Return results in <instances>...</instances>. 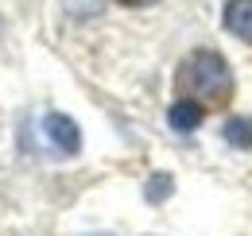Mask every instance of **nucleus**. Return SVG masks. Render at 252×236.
<instances>
[{"mask_svg":"<svg viewBox=\"0 0 252 236\" xmlns=\"http://www.w3.org/2000/svg\"><path fill=\"white\" fill-rule=\"evenodd\" d=\"M0 31H4V20H0Z\"/></svg>","mask_w":252,"mask_h":236,"instance_id":"obj_9","label":"nucleus"},{"mask_svg":"<svg viewBox=\"0 0 252 236\" xmlns=\"http://www.w3.org/2000/svg\"><path fill=\"white\" fill-rule=\"evenodd\" d=\"M63 8L74 16V20H94V16H101L105 0H63Z\"/></svg>","mask_w":252,"mask_h":236,"instance_id":"obj_6","label":"nucleus"},{"mask_svg":"<svg viewBox=\"0 0 252 236\" xmlns=\"http://www.w3.org/2000/svg\"><path fill=\"white\" fill-rule=\"evenodd\" d=\"M179 86L187 89L194 101H206V105H218L233 93V74L218 51H194L183 70H179Z\"/></svg>","mask_w":252,"mask_h":236,"instance_id":"obj_1","label":"nucleus"},{"mask_svg":"<svg viewBox=\"0 0 252 236\" xmlns=\"http://www.w3.org/2000/svg\"><path fill=\"white\" fill-rule=\"evenodd\" d=\"M167 120H171L175 132H194V128L202 124V105H198V101H175L171 113H167Z\"/></svg>","mask_w":252,"mask_h":236,"instance_id":"obj_4","label":"nucleus"},{"mask_svg":"<svg viewBox=\"0 0 252 236\" xmlns=\"http://www.w3.org/2000/svg\"><path fill=\"white\" fill-rule=\"evenodd\" d=\"M225 140L233 144V148H252V120L249 117H237L225 124Z\"/></svg>","mask_w":252,"mask_h":236,"instance_id":"obj_5","label":"nucleus"},{"mask_svg":"<svg viewBox=\"0 0 252 236\" xmlns=\"http://www.w3.org/2000/svg\"><path fill=\"white\" fill-rule=\"evenodd\" d=\"M117 4H128V8H144V4H156V0H117Z\"/></svg>","mask_w":252,"mask_h":236,"instance_id":"obj_8","label":"nucleus"},{"mask_svg":"<svg viewBox=\"0 0 252 236\" xmlns=\"http://www.w3.org/2000/svg\"><path fill=\"white\" fill-rule=\"evenodd\" d=\"M167 190H171V178H167V175H156V182L148 186V198L159 202V198H167Z\"/></svg>","mask_w":252,"mask_h":236,"instance_id":"obj_7","label":"nucleus"},{"mask_svg":"<svg viewBox=\"0 0 252 236\" xmlns=\"http://www.w3.org/2000/svg\"><path fill=\"white\" fill-rule=\"evenodd\" d=\"M225 28L237 39L252 43V0H229L225 4Z\"/></svg>","mask_w":252,"mask_h":236,"instance_id":"obj_3","label":"nucleus"},{"mask_svg":"<svg viewBox=\"0 0 252 236\" xmlns=\"http://www.w3.org/2000/svg\"><path fill=\"white\" fill-rule=\"evenodd\" d=\"M39 132H43V140H47V148L55 151V155H74V151L82 148V132H78V124L63 113H47L43 124H39Z\"/></svg>","mask_w":252,"mask_h":236,"instance_id":"obj_2","label":"nucleus"}]
</instances>
